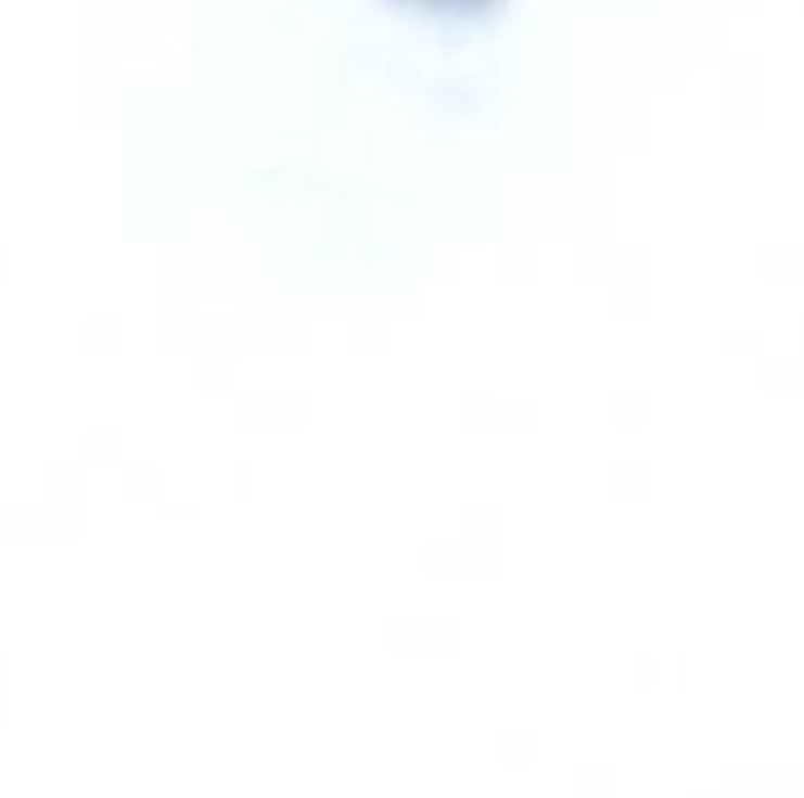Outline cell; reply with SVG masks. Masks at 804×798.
I'll list each match as a JSON object with an SVG mask.
<instances>
[{"instance_id": "cell-1", "label": "cell", "mask_w": 804, "mask_h": 798, "mask_svg": "<svg viewBox=\"0 0 804 798\" xmlns=\"http://www.w3.org/2000/svg\"><path fill=\"white\" fill-rule=\"evenodd\" d=\"M419 5H429V10H447V14H485V10L499 5V0H419Z\"/></svg>"}]
</instances>
